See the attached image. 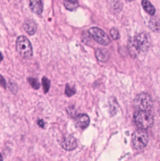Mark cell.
<instances>
[{
	"label": "cell",
	"mask_w": 160,
	"mask_h": 161,
	"mask_svg": "<svg viewBox=\"0 0 160 161\" xmlns=\"http://www.w3.org/2000/svg\"><path fill=\"white\" fill-rule=\"evenodd\" d=\"M134 123L139 129H148L153 124V116L150 111H136L134 114Z\"/></svg>",
	"instance_id": "cell-1"
},
{
	"label": "cell",
	"mask_w": 160,
	"mask_h": 161,
	"mask_svg": "<svg viewBox=\"0 0 160 161\" xmlns=\"http://www.w3.org/2000/svg\"><path fill=\"white\" fill-rule=\"evenodd\" d=\"M149 142L148 133L144 129H137L132 135V145L133 149L136 151H143Z\"/></svg>",
	"instance_id": "cell-2"
},
{
	"label": "cell",
	"mask_w": 160,
	"mask_h": 161,
	"mask_svg": "<svg viewBox=\"0 0 160 161\" xmlns=\"http://www.w3.org/2000/svg\"><path fill=\"white\" fill-rule=\"evenodd\" d=\"M134 107L137 111H150L153 107V100L148 93H140L134 99Z\"/></svg>",
	"instance_id": "cell-3"
},
{
	"label": "cell",
	"mask_w": 160,
	"mask_h": 161,
	"mask_svg": "<svg viewBox=\"0 0 160 161\" xmlns=\"http://www.w3.org/2000/svg\"><path fill=\"white\" fill-rule=\"evenodd\" d=\"M16 50L21 55V57L25 58H31L33 52H32V44L30 42L26 36H18L16 40Z\"/></svg>",
	"instance_id": "cell-4"
},
{
	"label": "cell",
	"mask_w": 160,
	"mask_h": 161,
	"mask_svg": "<svg viewBox=\"0 0 160 161\" xmlns=\"http://www.w3.org/2000/svg\"><path fill=\"white\" fill-rule=\"evenodd\" d=\"M133 43L136 47L139 52H146L150 48V38L149 35L146 33H140L137 34L135 38H133Z\"/></svg>",
	"instance_id": "cell-5"
},
{
	"label": "cell",
	"mask_w": 160,
	"mask_h": 161,
	"mask_svg": "<svg viewBox=\"0 0 160 161\" xmlns=\"http://www.w3.org/2000/svg\"><path fill=\"white\" fill-rule=\"evenodd\" d=\"M89 33H90V36H92L99 44L108 46L109 43H110L109 36L106 34V32H104V30L99 29V27H91L89 30Z\"/></svg>",
	"instance_id": "cell-6"
},
{
	"label": "cell",
	"mask_w": 160,
	"mask_h": 161,
	"mask_svg": "<svg viewBox=\"0 0 160 161\" xmlns=\"http://www.w3.org/2000/svg\"><path fill=\"white\" fill-rule=\"evenodd\" d=\"M60 145L66 151H73L77 147V140L74 136H72V135H66L65 137L61 140Z\"/></svg>",
	"instance_id": "cell-7"
},
{
	"label": "cell",
	"mask_w": 160,
	"mask_h": 161,
	"mask_svg": "<svg viewBox=\"0 0 160 161\" xmlns=\"http://www.w3.org/2000/svg\"><path fill=\"white\" fill-rule=\"evenodd\" d=\"M75 124L78 128H86L90 125V117L86 114H78L75 117Z\"/></svg>",
	"instance_id": "cell-8"
},
{
	"label": "cell",
	"mask_w": 160,
	"mask_h": 161,
	"mask_svg": "<svg viewBox=\"0 0 160 161\" xmlns=\"http://www.w3.org/2000/svg\"><path fill=\"white\" fill-rule=\"evenodd\" d=\"M23 27L25 30V32L30 35H33L37 32V24L32 19H25V22L23 24Z\"/></svg>",
	"instance_id": "cell-9"
},
{
	"label": "cell",
	"mask_w": 160,
	"mask_h": 161,
	"mask_svg": "<svg viewBox=\"0 0 160 161\" xmlns=\"http://www.w3.org/2000/svg\"><path fill=\"white\" fill-rule=\"evenodd\" d=\"M30 7H31V10L33 11L34 14L37 15L42 14L43 2L41 0H32V1H30Z\"/></svg>",
	"instance_id": "cell-10"
},
{
	"label": "cell",
	"mask_w": 160,
	"mask_h": 161,
	"mask_svg": "<svg viewBox=\"0 0 160 161\" xmlns=\"http://www.w3.org/2000/svg\"><path fill=\"white\" fill-rule=\"evenodd\" d=\"M95 57L97 59L101 62H106L108 60L109 58V53L107 50H104V49H97L95 50Z\"/></svg>",
	"instance_id": "cell-11"
},
{
	"label": "cell",
	"mask_w": 160,
	"mask_h": 161,
	"mask_svg": "<svg viewBox=\"0 0 160 161\" xmlns=\"http://www.w3.org/2000/svg\"><path fill=\"white\" fill-rule=\"evenodd\" d=\"M141 4H142V6H143V8H144V10H146L148 14L151 15V16H155V6L152 5L150 1H148V0H142Z\"/></svg>",
	"instance_id": "cell-12"
},
{
	"label": "cell",
	"mask_w": 160,
	"mask_h": 161,
	"mask_svg": "<svg viewBox=\"0 0 160 161\" xmlns=\"http://www.w3.org/2000/svg\"><path fill=\"white\" fill-rule=\"evenodd\" d=\"M160 23H159V17L158 16H152L150 19V22H149V27H150L151 31H153V32H159V26Z\"/></svg>",
	"instance_id": "cell-13"
},
{
	"label": "cell",
	"mask_w": 160,
	"mask_h": 161,
	"mask_svg": "<svg viewBox=\"0 0 160 161\" xmlns=\"http://www.w3.org/2000/svg\"><path fill=\"white\" fill-rule=\"evenodd\" d=\"M78 1H76V0H73V1H68V0H65L64 1V6L66 7V9L68 10H75L77 7H78Z\"/></svg>",
	"instance_id": "cell-14"
},
{
	"label": "cell",
	"mask_w": 160,
	"mask_h": 161,
	"mask_svg": "<svg viewBox=\"0 0 160 161\" xmlns=\"http://www.w3.org/2000/svg\"><path fill=\"white\" fill-rule=\"evenodd\" d=\"M128 51H130V53H131V56H132V57H136L137 53H139L136 47H135V46H134V43H133L132 39H131V40H130V42H128Z\"/></svg>",
	"instance_id": "cell-15"
},
{
	"label": "cell",
	"mask_w": 160,
	"mask_h": 161,
	"mask_svg": "<svg viewBox=\"0 0 160 161\" xmlns=\"http://www.w3.org/2000/svg\"><path fill=\"white\" fill-rule=\"evenodd\" d=\"M110 5L113 6L111 7V9L114 10V13H119L120 10H122V7H123V5H122V1H111L110 2Z\"/></svg>",
	"instance_id": "cell-16"
},
{
	"label": "cell",
	"mask_w": 160,
	"mask_h": 161,
	"mask_svg": "<svg viewBox=\"0 0 160 161\" xmlns=\"http://www.w3.org/2000/svg\"><path fill=\"white\" fill-rule=\"evenodd\" d=\"M66 111H67V114H68V116L72 117V118H75L76 116H77V110H76L75 106H72V104L71 106H68Z\"/></svg>",
	"instance_id": "cell-17"
},
{
	"label": "cell",
	"mask_w": 160,
	"mask_h": 161,
	"mask_svg": "<svg viewBox=\"0 0 160 161\" xmlns=\"http://www.w3.org/2000/svg\"><path fill=\"white\" fill-rule=\"evenodd\" d=\"M75 87L72 85V84H66V87H65V94L67 96H73V95L75 94Z\"/></svg>",
	"instance_id": "cell-18"
},
{
	"label": "cell",
	"mask_w": 160,
	"mask_h": 161,
	"mask_svg": "<svg viewBox=\"0 0 160 161\" xmlns=\"http://www.w3.org/2000/svg\"><path fill=\"white\" fill-rule=\"evenodd\" d=\"M42 87H43L44 93H48V92H49V89H50V80L47 78L46 76L42 78Z\"/></svg>",
	"instance_id": "cell-19"
},
{
	"label": "cell",
	"mask_w": 160,
	"mask_h": 161,
	"mask_svg": "<svg viewBox=\"0 0 160 161\" xmlns=\"http://www.w3.org/2000/svg\"><path fill=\"white\" fill-rule=\"evenodd\" d=\"M27 82L30 83V85L32 86L33 89H35V90H38L39 87H40V83H39V82L35 80V78H33V77H28Z\"/></svg>",
	"instance_id": "cell-20"
},
{
	"label": "cell",
	"mask_w": 160,
	"mask_h": 161,
	"mask_svg": "<svg viewBox=\"0 0 160 161\" xmlns=\"http://www.w3.org/2000/svg\"><path fill=\"white\" fill-rule=\"evenodd\" d=\"M109 104L111 106V107H110V109H113L111 111H110V114L114 116V115L116 114V111H117V109H118V104H117V102H116V100L114 99V98L111 99V101H110V103Z\"/></svg>",
	"instance_id": "cell-21"
},
{
	"label": "cell",
	"mask_w": 160,
	"mask_h": 161,
	"mask_svg": "<svg viewBox=\"0 0 160 161\" xmlns=\"http://www.w3.org/2000/svg\"><path fill=\"white\" fill-rule=\"evenodd\" d=\"M7 87H8V90H10L13 93H16L17 92V90H18V86H17V84L15 83V82H13V80H9L8 82V85H7Z\"/></svg>",
	"instance_id": "cell-22"
},
{
	"label": "cell",
	"mask_w": 160,
	"mask_h": 161,
	"mask_svg": "<svg viewBox=\"0 0 160 161\" xmlns=\"http://www.w3.org/2000/svg\"><path fill=\"white\" fill-rule=\"evenodd\" d=\"M109 34H110V38L113 39V40H117V39L119 38V32H118V30L115 29V27L110 30Z\"/></svg>",
	"instance_id": "cell-23"
},
{
	"label": "cell",
	"mask_w": 160,
	"mask_h": 161,
	"mask_svg": "<svg viewBox=\"0 0 160 161\" xmlns=\"http://www.w3.org/2000/svg\"><path fill=\"white\" fill-rule=\"evenodd\" d=\"M0 85L2 86L4 89H6L7 87V83H6V80L4 78V76L0 75Z\"/></svg>",
	"instance_id": "cell-24"
},
{
	"label": "cell",
	"mask_w": 160,
	"mask_h": 161,
	"mask_svg": "<svg viewBox=\"0 0 160 161\" xmlns=\"http://www.w3.org/2000/svg\"><path fill=\"white\" fill-rule=\"evenodd\" d=\"M38 125H39V126H40L41 128H44V127H46V123L43 122L42 119H38Z\"/></svg>",
	"instance_id": "cell-25"
},
{
	"label": "cell",
	"mask_w": 160,
	"mask_h": 161,
	"mask_svg": "<svg viewBox=\"0 0 160 161\" xmlns=\"http://www.w3.org/2000/svg\"><path fill=\"white\" fill-rule=\"evenodd\" d=\"M2 58H4V57H2V55H1V52H0V62L2 60Z\"/></svg>",
	"instance_id": "cell-26"
},
{
	"label": "cell",
	"mask_w": 160,
	"mask_h": 161,
	"mask_svg": "<svg viewBox=\"0 0 160 161\" xmlns=\"http://www.w3.org/2000/svg\"><path fill=\"white\" fill-rule=\"evenodd\" d=\"M0 161H2V156L0 154Z\"/></svg>",
	"instance_id": "cell-27"
}]
</instances>
